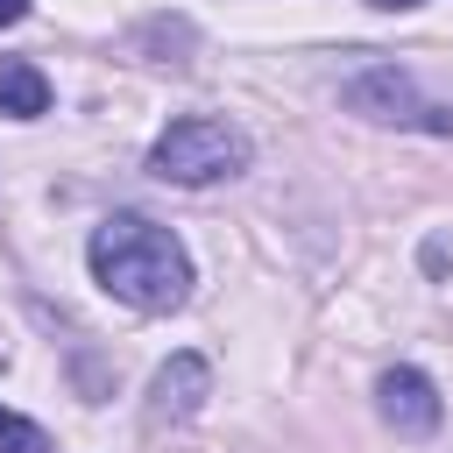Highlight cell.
<instances>
[{
  "mask_svg": "<svg viewBox=\"0 0 453 453\" xmlns=\"http://www.w3.org/2000/svg\"><path fill=\"white\" fill-rule=\"evenodd\" d=\"M85 262H92V276H99L120 304H134V311H177V304L191 297V255H184V241H177L170 226H156V219H142V212L99 219Z\"/></svg>",
  "mask_w": 453,
  "mask_h": 453,
  "instance_id": "obj_1",
  "label": "cell"
},
{
  "mask_svg": "<svg viewBox=\"0 0 453 453\" xmlns=\"http://www.w3.org/2000/svg\"><path fill=\"white\" fill-rule=\"evenodd\" d=\"M248 134L219 113H177L156 142H149V170L163 184H219V177H241L248 170Z\"/></svg>",
  "mask_w": 453,
  "mask_h": 453,
  "instance_id": "obj_2",
  "label": "cell"
},
{
  "mask_svg": "<svg viewBox=\"0 0 453 453\" xmlns=\"http://www.w3.org/2000/svg\"><path fill=\"white\" fill-rule=\"evenodd\" d=\"M340 99H347L354 113H368V120L432 127V134H446V127H453V113H446V106H425V99H418V85H411V71H396V64H368V71H354V78L340 85Z\"/></svg>",
  "mask_w": 453,
  "mask_h": 453,
  "instance_id": "obj_3",
  "label": "cell"
},
{
  "mask_svg": "<svg viewBox=\"0 0 453 453\" xmlns=\"http://www.w3.org/2000/svg\"><path fill=\"white\" fill-rule=\"evenodd\" d=\"M375 411H382V425H389V432H403V439H432V432H439V418H446V403H439L432 375H425V368H411V361L382 368V382H375Z\"/></svg>",
  "mask_w": 453,
  "mask_h": 453,
  "instance_id": "obj_4",
  "label": "cell"
},
{
  "mask_svg": "<svg viewBox=\"0 0 453 453\" xmlns=\"http://www.w3.org/2000/svg\"><path fill=\"white\" fill-rule=\"evenodd\" d=\"M205 396H212L205 354H170V361L156 368V382H149V425H177V418H191Z\"/></svg>",
  "mask_w": 453,
  "mask_h": 453,
  "instance_id": "obj_5",
  "label": "cell"
},
{
  "mask_svg": "<svg viewBox=\"0 0 453 453\" xmlns=\"http://www.w3.org/2000/svg\"><path fill=\"white\" fill-rule=\"evenodd\" d=\"M0 113H14V120L50 113V78H42L28 57H7V64H0Z\"/></svg>",
  "mask_w": 453,
  "mask_h": 453,
  "instance_id": "obj_6",
  "label": "cell"
},
{
  "mask_svg": "<svg viewBox=\"0 0 453 453\" xmlns=\"http://www.w3.org/2000/svg\"><path fill=\"white\" fill-rule=\"evenodd\" d=\"M0 453H50V432L28 425V418H14V411L0 403Z\"/></svg>",
  "mask_w": 453,
  "mask_h": 453,
  "instance_id": "obj_7",
  "label": "cell"
},
{
  "mask_svg": "<svg viewBox=\"0 0 453 453\" xmlns=\"http://www.w3.org/2000/svg\"><path fill=\"white\" fill-rule=\"evenodd\" d=\"M21 14H28V0H0V28H14Z\"/></svg>",
  "mask_w": 453,
  "mask_h": 453,
  "instance_id": "obj_8",
  "label": "cell"
},
{
  "mask_svg": "<svg viewBox=\"0 0 453 453\" xmlns=\"http://www.w3.org/2000/svg\"><path fill=\"white\" fill-rule=\"evenodd\" d=\"M368 7H382V14H403V7H425V0H368Z\"/></svg>",
  "mask_w": 453,
  "mask_h": 453,
  "instance_id": "obj_9",
  "label": "cell"
}]
</instances>
